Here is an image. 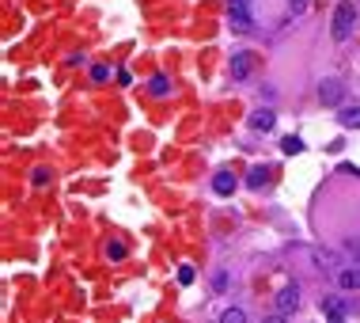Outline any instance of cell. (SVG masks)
Returning a JSON list of instances; mask_svg holds the SVG:
<instances>
[{"mask_svg": "<svg viewBox=\"0 0 360 323\" xmlns=\"http://www.w3.org/2000/svg\"><path fill=\"white\" fill-rule=\"evenodd\" d=\"M326 312H330V323H345V319H341V308H338V301H326Z\"/></svg>", "mask_w": 360, "mask_h": 323, "instance_id": "cell-16", "label": "cell"}, {"mask_svg": "<svg viewBox=\"0 0 360 323\" xmlns=\"http://www.w3.org/2000/svg\"><path fill=\"white\" fill-rule=\"evenodd\" d=\"M281 152H284V156H300V152H303V141H300V137H284V141H281Z\"/></svg>", "mask_w": 360, "mask_h": 323, "instance_id": "cell-12", "label": "cell"}, {"mask_svg": "<svg viewBox=\"0 0 360 323\" xmlns=\"http://www.w3.org/2000/svg\"><path fill=\"white\" fill-rule=\"evenodd\" d=\"M353 23H356V8H353V0H338V8H334V23H330V34H334V42H345L349 34H353Z\"/></svg>", "mask_w": 360, "mask_h": 323, "instance_id": "cell-1", "label": "cell"}, {"mask_svg": "<svg viewBox=\"0 0 360 323\" xmlns=\"http://www.w3.org/2000/svg\"><path fill=\"white\" fill-rule=\"evenodd\" d=\"M193 282V266H179V285H190Z\"/></svg>", "mask_w": 360, "mask_h": 323, "instance_id": "cell-18", "label": "cell"}, {"mask_svg": "<svg viewBox=\"0 0 360 323\" xmlns=\"http://www.w3.org/2000/svg\"><path fill=\"white\" fill-rule=\"evenodd\" d=\"M228 23L235 31H251L254 27V0H232L228 4Z\"/></svg>", "mask_w": 360, "mask_h": 323, "instance_id": "cell-2", "label": "cell"}, {"mask_svg": "<svg viewBox=\"0 0 360 323\" xmlns=\"http://www.w3.org/2000/svg\"><path fill=\"white\" fill-rule=\"evenodd\" d=\"M220 323H247V312L243 308H228L224 316H220Z\"/></svg>", "mask_w": 360, "mask_h": 323, "instance_id": "cell-13", "label": "cell"}, {"mask_svg": "<svg viewBox=\"0 0 360 323\" xmlns=\"http://www.w3.org/2000/svg\"><path fill=\"white\" fill-rule=\"evenodd\" d=\"M338 118H341V126H349V129H360V107H345Z\"/></svg>", "mask_w": 360, "mask_h": 323, "instance_id": "cell-11", "label": "cell"}, {"mask_svg": "<svg viewBox=\"0 0 360 323\" xmlns=\"http://www.w3.org/2000/svg\"><path fill=\"white\" fill-rule=\"evenodd\" d=\"M254 69V53L251 50H235L232 53V80H247Z\"/></svg>", "mask_w": 360, "mask_h": 323, "instance_id": "cell-5", "label": "cell"}, {"mask_svg": "<svg viewBox=\"0 0 360 323\" xmlns=\"http://www.w3.org/2000/svg\"><path fill=\"white\" fill-rule=\"evenodd\" d=\"M235 187H239V183H235L232 171H216V175H212V190L224 194V198H228V194H235Z\"/></svg>", "mask_w": 360, "mask_h": 323, "instance_id": "cell-7", "label": "cell"}, {"mask_svg": "<svg viewBox=\"0 0 360 323\" xmlns=\"http://www.w3.org/2000/svg\"><path fill=\"white\" fill-rule=\"evenodd\" d=\"M303 4H307V0H289V12H292V15H300V12H303Z\"/></svg>", "mask_w": 360, "mask_h": 323, "instance_id": "cell-19", "label": "cell"}, {"mask_svg": "<svg viewBox=\"0 0 360 323\" xmlns=\"http://www.w3.org/2000/svg\"><path fill=\"white\" fill-rule=\"evenodd\" d=\"M106 77H110V69H106V65H91V80H99V84H103Z\"/></svg>", "mask_w": 360, "mask_h": 323, "instance_id": "cell-15", "label": "cell"}, {"mask_svg": "<svg viewBox=\"0 0 360 323\" xmlns=\"http://www.w3.org/2000/svg\"><path fill=\"white\" fill-rule=\"evenodd\" d=\"M46 179H50V171H46V168H34V171H31V183H34V187H42Z\"/></svg>", "mask_w": 360, "mask_h": 323, "instance_id": "cell-17", "label": "cell"}, {"mask_svg": "<svg viewBox=\"0 0 360 323\" xmlns=\"http://www.w3.org/2000/svg\"><path fill=\"white\" fill-rule=\"evenodd\" d=\"M265 323H284V316H273V319H265Z\"/></svg>", "mask_w": 360, "mask_h": 323, "instance_id": "cell-20", "label": "cell"}, {"mask_svg": "<svg viewBox=\"0 0 360 323\" xmlns=\"http://www.w3.org/2000/svg\"><path fill=\"white\" fill-rule=\"evenodd\" d=\"M265 183H270V168H254L251 175H247V187L251 190H262Z\"/></svg>", "mask_w": 360, "mask_h": 323, "instance_id": "cell-9", "label": "cell"}, {"mask_svg": "<svg viewBox=\"0 0 360 323\" xmlns=\"http://www.w3.org/2000/svg\"><path fill=\"white\" fill-rule=\"evenodd\" d=\"M300 308V285H284L281 293H277V316H292V312Z\"/></svg>", "mask_w": 360, "mask_h": 323, "instance_id": "cell-3", "label": "cell"}, {"mask_svg": "<svg viewBox=\"0 0 360 323\" xmlns=\"http://www.w3.org/2000/svg\"><path fill=\"white\" fill-rule=\"evenodd\" d=\"M106 258H125V244H122V239H114V244H106Z\"/></svg>", "mask_w": 360, "mask_h": 323, "instance_id": "cell-14", "label": "cell"}, {"mask_svg": "<svg viewBox=\"0 0 360 323\" xmlns=\"http://www.w3.org/2000/svg\"><path fill=\"white\" fill-rule=\"evenodd\" d=\"M338 285H341L345 293L360 289V270H356V266H345V270H338Z\"/></svg>", "mask_w": 360, "mask_h": 323, "instance_id": "cell-8", "label": "cell"}, {"mask_svg": "<svg viewBox=\"0 0 360 323\" xmlns=\"http://www.w3.org/2000/svg\"><path fill=\"white\" fill-rule=\"evenodd\" d=\"M273 122H277V114H273V110H251V118H247V126H251V129H262V133H265V129H273Z\"/></svg>", "mask_w": 360, "mask_h": 323, "instance_id": "cell-6", "label": "cell"}, {"mask_svg": "<svg viewBox=\"0 0 360 323\" xmlns=\"http://www.w3.org/2000/svg\"><path fill=\"white\" fill-rule=\"evenodd\" d=\"M319 99H322V107H341V99H345V84L341 80H322L319 84Z\"/></svg>", "mask_w": 360, "mask_h": 323, "instance_id": "cell-4", "label": "cell"}, {"mask_svg": "<svg viewBox=\"0 0 360 323\" xmlns=\"http://www.w3.org/2000/svg\"><path fill=\"white\" fill-rule=\"evenodd\" d=\"M148 91H152L155 99H163V95H167V91H171V80H167V77H163V72H160V77H152Z\"/></svg>", "mask_w": 360, "mask_h": 323, "instance_id": "cell-10", "label": "cell"}]
</instances>
